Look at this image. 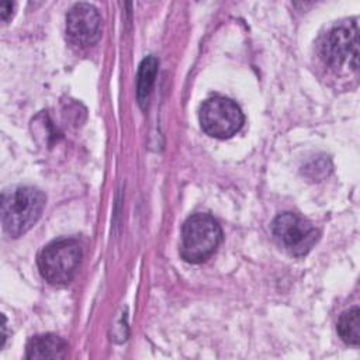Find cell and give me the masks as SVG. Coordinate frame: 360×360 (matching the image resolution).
I'll list each match as a JSON object with an SVG mask.
<instances>
[{
	"label": "cell",
	"instance_id": "6da1fadb",
	"mask_svg": "<svg viewBox=\"0 0 360 360\" xmlns=\"http://www.w3.org/2000/svg\"><path fill=\"white\" fill-rule=\"evenodd\" d=\"M45 195L34 187H17L6 191L1 198L3 229L11 238L30 231L45 208Z\"/></svg>",
	"mask_w": 360,
	"mask_h": 360
},
{
	"label": "cell",
	"instance_id": "7a4b0ae2",
	"mask_svg": "<svg viewBox=\"0 0 360 360\" xmlns=\"http://www.w3.org/2000/svg\"><path fill=\"white\" fill-rule=\"evenodd\" d=\"M222 239L218 221L210 214L197 212L188 217L181 229L180 255L188 263H201L210 259Z\"/></svg>",
	"mask_w": 360,
	"mask_h": 360
},
{
	"label": "cell",
	"instance_id": "3957f363",
	"mask_svg": "<svg viewBox=\"0 0 360 360\" xmlns=\"http://www.w3.org/2000/svg\"><path fill=\"white\" fill-rule=\"evenodd\" d=\"M82 248L75 239H58L46 245L38 256L41 276L52 285L69 284L80 266Z\"/></svg>",
	"mask_w": 360,
	"mask_h": 360
},
{
	"label": "cell",
	"instance_id": "277c9868",
	"mask_svg": "<svg viewBox=\"0 0 360 360\" xmlns=\"http://www.w3.org/2000/svg\"><path fill=\"white\" fill-rule=\"evenodd\" d=\"M357 22L339 24L329 30L323 37L319 51L323 62L332 69L349 68L357 70L359 68V37Z\"/></svg>",
	"mask_w": 360,
	"mask_h": 360
},
{
	"label": "cell",
	"instance_id": "5b68a950",
	"mask_svg": "<svg viewBox=\"0 0 360 360\" xmlns=\"http://www.w3.org/2000/svg\"><path fill=\"white\" fill-rule=\"evenodd\" d=\"M243 112L231 98L214 96L205 100L200 110V124L202 131L218 139H228L243 125Z\"/></svg>",
	"mask_w": 360,
	"mask_h": 360
},
{
	"label": "cell",
	"instance_id": "8992f818",
	"mask_svg": "<svg viewBox=\"0 0 360 360\" xmlns=\"http://www.w3.org/2000/svg\"><path fill=\"white\" fill-rule=\"evenodd\" d=\"M271 232L277 243L294 256L307 255L319 239V231L309 221L294 212L277 215L273 221Z\"/></svg>",
	"mask_w": 360,
	"mask_h": 360
},
{
	"label": "cell",
	"instance_id": "52a82bcc",
	"mask_svg": "<svg viewBox=\"0 0 360 360\" xmlns=\"http://www.w3.org/2000/svg\"><path fill=\"white\" fill-rule=\"evenodd\" d=\"M66 34L79 46L94 45L101 35V17L89 3L75 4L66 15Z\"/></svg>",
	"mask_w": 360,
	"mask_h": 360
},
{
	"label": "cell",
	"instance_id": "ba28073f",
	"mask_svg": "<svg viewBox=\"0 0 360 360\" xmlns=\"http://www.w3.org/2000/svg\"><path fill=\"white\" fill-rule=\"evenodd\" d=\"M68 353V343L52 333L38 335L28 340L27 359H63Z\"/></svg>",
	"mask_w": 360,
	"mask_h": 360
},
{
	"label": "cell",
	"instance_id": "9c48e42d",
	"mask_svg": "<svg viewBox=\"0 0 360 360\" xmlns=\"http://www.w3.org/2000/svg\"><path fill=\"white\" fill-rule=\"evenodd\" d=\"M156 72H158V60L155 56L150 55L141 62L139 70H138V80H136V96L142 108H145L148 104L152 86L155 83Z\"/></svg>",
	"mask_w": 360,
	"mask_h": 360
},
{
	"label": "cell",
	"instance_id": "30bf717a",
	"mask_svg": "<svg viewBox=\"0 0 360 360\" xmlns=\"http://www.w3.org/2000/svg\"><path fill=\"white\" fill-rule=\"evenodd\" d=\"M338 333L347 345L357 346L360 342V309L353 307L345 311L338 321Z\"/></svg>",
	"mask_w": 360,
	"mask_h": 360
},
{
	"label": "cell",
	"instance_id": "8fae6325",
	"mask_svg": "<svg viewBox=\"0 0 360 360\" xmlns=\"http://www.w3.org/2000/svg\"><path fill=\"white\" fill-rule=\"evenodd\" d=\"M0 10H1V20H3V21H7L8 17L11 15V11H13V3H10V1H3Z\"/></svg>",
	"mask_w": 360,
	"mask_h": 360
}]
</instances>
